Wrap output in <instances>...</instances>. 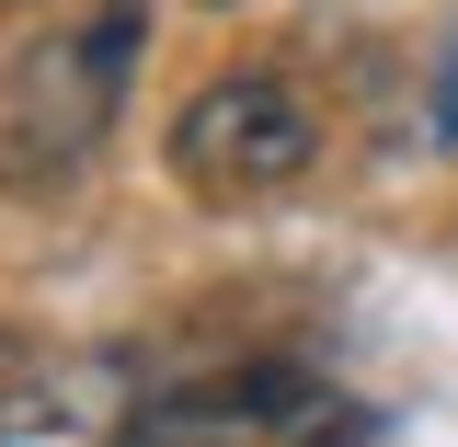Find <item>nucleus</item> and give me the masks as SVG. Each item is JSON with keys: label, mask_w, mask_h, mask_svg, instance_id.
I'll return each mask as SVG.
<instances>
[{"label": "nucleus", "mask_w": 458, "mask_h": 447, "mask_svg": "<svg viewBox=\"0 0 458 447\" xmlns=\"http://www.w3.org/2000/svg\"><path fill=\"white\" fill-rule=\"evenodd\" d=\"M138 47H149V12L114 0L104 23L35 35V47L0 57V184H12V195H47V184H69V172L104 150Z\"/></svg>", "instance_id": "f257e3e1"}, {"label": "nucleus", "mask_w": 458, "mask_h": 447, "mask_svg": "<svg viewBox=\"0 0 458 447\" xmlns=\"http://www.w3.org/2000/svg\"><path fill=\"white\" fill-rule=\"evenodd\" d=\"M161 161L183 172V195H207V207H252V195H286L298 172L321 161V115L298 104L276 69H229V81H207L195 104L172 115Z\"/></svg>", "instance_id": "f03ea898"}, {"label": "nucleus", "mask_w": 458, "mask_h": 447, "mask_svg": "<svg viewBox=\"0 0 458 447\" xmlns=\"http://www.w3.org/2000/svg\"><path fill=\"white\" fill-rule=\"evenodd\" d=\"M138 436V367L126 356H57L47 379L0 401V447H114Z\"/></svg>", "instance_id": "7ed1b4c3"}, {"label": "nucleus", "mask_w": 458, "mask_h": 447, "mask_svg": "<svg viewBox=\"0 0 458 447\" xmlns=\"http://www.w3.org/2000/svg\"><path fill=\"white\" fill-rule=\"evenodd\" d=\"M436 126H447V138H458V69H447V92H436Z\"/></svg>", "instance_id": "20e7f679"}, {"label": "nucleus", "mask_w": 458, "mask_h": 447, "mask_svg": "<svg viewBox=\"0 0 458 447\" xmlns=\"http://www.w3.org/2000/svg\"><path fill=\"white\" fill-rule=\"evenodd\" d=\"M0 391H12V333H0Z\"/></svg>", "instance_id": "39448f33"}, {"label": "nucleus", "mask_w": 458, "mask_h": 447, "mask_svg": "<svg viewBox=\"0 0 458 447\" xmlns=\"http://www.w3.org/2000/svg\"><path fill=\"white\" fill-rule=\"evenodd\" d=\"M0 12H23V0H0Z\"/></svg>", "instance_id": "423d86ee"}]
</instances>
